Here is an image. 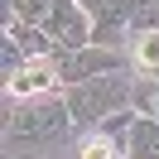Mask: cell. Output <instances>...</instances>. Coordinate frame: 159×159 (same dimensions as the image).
<instances>
[{
	"label": "cell",
	"instance_id": "cell-8",
	"mask_svg": "<svg viewBox=\"0 0 159 159\" xmlns=\"http://www.w3.org/2000/svg\"><path fill=\"white\" fill-rule=\"evenodd\" d=\"M111 63H116V58H111V53H82V58H72V63H68V68H63V72H68L72 82H82V77H87V72H97V68H111Z\"/></svg>",
	"mask_w": 159,
	"mask_h": 159
},
{
	"label": "cell",
	"instance_id": "cell-6",
	"mask_svg": "<svg viewBox=\"0 0 159 159\" xmlns=\"http://www.w3.org/2000/svg\"><path fill=\"white\" fill-rule=\"evenodd\" d=\"M130 159H159V130L149 120H135L130 130Z\"/></svg>",
	"mask_w": 159,
	"mask_h": 159
},
{
	"label": "cell",
	"instance_id": "cell-9",
	"mask_svg": "<svg viewBox=\"0 0 159 159\" xmlns=\"http://www.w3.org/2000/svg\"><path fill=\"white\" fill-rule=\"evenodd\" d=\"M82 159H111V145L106 140H87L82 145Z\"/></svg>",
	"mask_w": 159,
	"mask_h": 159
},
{
	"label": "cell",
	"instance_id": "cell-1",
	"mask_svg": "<svg viewBox=\"0 0 159 159\" xmlns=\"http://www.w3.org/2000/svg\"><path fill=\"white\" fill-rule=\"evenodd\" d=\"M130 92H125V82H116V77H101L97 87H77L72 92V101L68 106L77 111V116H101V111H111V106H120Z\"/></svg>",
	"mask_w": 159,
	"mask_h": 159
},
{
	"label": "cell",
	"instance_id": "cell-2",
	"mask_svg": "<svg viewBox=\"0 0 159 159\" xmlns=\"http://www.w3.org/2000/svg\"><path fill=\"white\" fill-rule=\"evenodd\" d=\"M63 125H68V116H63V106H53V101H34V106H24L20 116L10 120L15 135H58Z\"/></svg>",
	"mask_w": 159,
	"mask_h": 159
},
{
	"label": "cell",
	"instance_id": "cell-3",
	"mask_svg": "<svg viewBox=\"0 0 159 159\" xmlns=\"http://www.w3.org/2000/svg\"><path fill=\"white\" fill-rule=\"evenodd\" d=\"M82 10H87L92 20H101V29H97L101 43H116V24L130 20V15H135V5H130V0H82Z\"/></svg>",
	"mask_w": 159,
	"mask_h": 159
},
{
	"label": "cell",
	"instance_id": "cell-7",
	"mask_svg": "<svg viewBox=\"0 0 159 159\" xmlns=\"http://www.w3.org/2000/svg\"><path fill=\"white\" fill-rule=\"evenodd\" d=\"M135 68L159 77V34H140L135 39Z\"/></svg>",
	"mask_w": 159,
	"mask_h": 159
},
{
	"label": "cell",
	"instance_id": "cell-4",
	"mask_svg": "<svg viewBox=\"0 0 159 159\" xmlns=\"http://www.w3.org/2000/svg\"><path fill=\"white\" fill-rule=\"evenodd\" d=\"M53 77H58V68H53L48 58H34L29 68H20V72L10 77V92H15V97H34V92L53 87Z\"/></svg>",
	"mask_w": 159,
	"mask_h": 159
},
{
	"label": "cell",
	"instance_id": "cell-5",
	"mask_svg": "<svg viewBox=\"0 0 159 159\" xmlns=\"http://www.w3.org/2000/svg\"><path fill=\"white\" fill-rule=\"evenodd\" d=\"M82 15H87V10H77V5L58 0V5L48 10V29L58 34L63 43H82V39H87V29H82Z\"/></svg>",
	"mask_w": 159,
	"mask_h": 159
}]
</instances>
